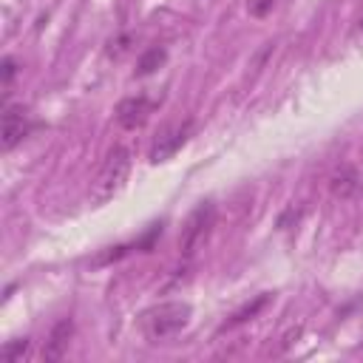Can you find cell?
I'll return each mask as SVG.
<instances>
[{
	"label": "cell",
	"instance_id": "obj_12",
	"mask_svg": "<svg viewBox=\"0 0 363 363\" xmlns=\"http://www.w3.org/2000/svg\"><path fill=\"white\" fill-rule=\"evenodd\" d=\"M264 301H267V298H264V295H261V298H258V301H255V303H252V306H247V309H241V312H238V315H233V320H230V326H233V323H241V320H247V318H250V315H255V312H258V309H261V306H264Z\"/></svg>",
	"mask_w": 363,
	"mask_h": 363
},
{
	"label": "cell",
	"instance_id": "obj_4",
	"mask_svg": "<svg viewBox=\"0 0 363 363\" xmlns=\"http://www.w3.org/2000/svg\"><path fill=\"white\" fill-rule=\"evenodd\" d=\"M190 122H173V125H167V128H162L159 130V136L153 139V147H150V162H164V159H170L184 142H187V136H190Z\"/></svg>",
	"mask_w": 363,
	"mask_h": 363
},
{
	"label": "cell",
	"instance_id": "obj_9",
	"mask_svg": "<svg viewBox=\"0 0 363 363\" xmlns=\"http://www.w3.org/2000/svg\"><path fill=\"white\" fill-rule=\"evenodd\" d=\"M162 62H164V51H162V48H150V51H145V54L139 57L136 74H150V71H156Z\"/></svg>",
	"mask_w": 363,
	"mask_h": 363
},
{
	"label": "cell",
	"instance_id": "obj_2",
	"mask_svg": "<svg viewBox=\"0 0 363 363\" xmlns=\"http://www.w3.org/2000/svg\"><path fill=\"white\" fill-rule=\"evenodd\" d=\"M128 173H130V150L128 147H113L105 162L99 164L94 182H91V201L94 204H105L111 201L128 182Z\"/></svg>",
	"mask_w": 363,
	"mask_h": 363
},
{
	"label": "cell",
	"instance_id": "obj_7",
	"mask_svg": "<svg viewBox=\"0 0 363 363\" xmlns=\"http://www.w3.org/2000/svg\"><path fill=\"white\" fill-rule=\"evenodd\" d=\"M329 190H332V196H337V199H352V196H357V193L363 190V176L357 173V167L343 164L340 170L332 173Z\"/></svg>",
	"mask_w": 363,
	"mask_h": 363
},
{
	"label": "cell",
	"instance_id": "obj_6",
	"mask_svg": "<svg viewBox=\"0 0 363 363\" xmlns=\"http://www.w3.org/2000/svg\"><path fill=\"white\" fill-rule=\"evenodd\" d=\"M153 113V102L147 96H128L116 105V122L128 130H136L142 128Z\"/></svg>",
	"mask_w": 363,
	"mask_h": 363
},
{
	"label": "cell",
	"instance_id": "obj_1",
	"mask_svg": "<svg viewBox=\"0 0 363 363\" xmlns=\"http://www.w3.org/2000/svg\"><path fill=\"white\" fill-rule=\"evenodd\" d=\"M190 315H193L190 303H184V301H164V303H156V306L145 309L142 318H139V326H142V335L150 343H162V340L176 337L190 323Z\"/></svg>",
	"mask_w": 363,
	"mask_h": 363
},
{
	"label": "cell",
	"instance_id": "obj_13",
	"mask_svg": "<svg viewBox=\"0 0 363 363\" xmlns=\"http://www.w3.org/2000/svg\"><path fill=\"white\" fill-rule=\"evenodd\" d=\"M11 77H14V60H11V57H6V60H3V82L9 85V82H11Z\"/></svg>",
	"mask_w": 363,
	"mask_h": 363
},
{
	"label": "cell",
	"instance_id": "obj_10",
	"mask_svg": "<svg viewBox=\"0 0 363 363\" xmlns=\"http://www.w3.org/2000/svg\"><path fill=\"white\" fill-rule=\"evenodd\" d=\"M26 352H28V337H17V340H9L0 354H3L6 360H23Z\"/></svg>",
	"mask_w": 363,
	"mask_h": 363
},
{
	"label": "cell",
	"instance_id": "obj_5",
	"mask_svg": "<svg viewBox=\"0 0 363 363\" xmlns=\"http://www.w3.org/2000/svg\"><path fill=\"white\" fill-rule=\"evenodd\" d=\"M28 133V116L20 105H9L3 111V125H0V147L11 150L23 142V136Z\"/></svg>",
	"mask_w": 363,
	"mask_h": 363
},
{
	"label": "cell",
	"instance_id": "obj_8",
	"mask_svg": "<svg viewBox=\"0 0 363 363\" xmlns=\"http://www.w3.org/2000/svg\"><path fill=\"white\" fill-rule=\"evenodd\" d=\"M68 337H71V320H62L54 326L51 337L45 340V349H43V357L45 360H60L68 349Z\"/></svg>",
	"mask_w": 363,
	"mask_h": 363
},
{
	"label": "cell",
	"instance_id": "obj_11",
	"mask_svg": "<svg viewBox=\"0 0 363 363\" xmlns=\"http://www.w3.org/2000/svg\"><path fill=\"white\" fill-rule=\"evenodd\" d=\"M278 3H281V0H247V11H250L252 17H267Z\"/></svg>",
	"mask_w": 363,
	"mask_h": 363
},
{
	"label": "cell",
	"instance_id": "obj_3",
	"mask_svg": "<svg viewBox=\"0 0 363 363\" xmlns=\"http://www.w3.org/2000/svg\"><path fill=\"white\" fill-rule=\"evenodd\" d=\"M213 227H216V207H213L210 201H201L199 207L190 210V216H187L184 224H182V233H179V252H182L184 258L196 255V252L204 247V241L210 238Z\"/></svg>",
	"mask_w": 363,
	"mask_h": 363
}]
</instances>
